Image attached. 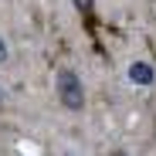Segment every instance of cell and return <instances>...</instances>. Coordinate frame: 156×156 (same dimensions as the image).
I'll list each match as a JSON object with an SVG mask.
<instances>
[{"instance_id": "cell-1", "label": "cell", "mask_w": 156, "mask_h": 156, "mask_svg": "<svg viewBox=\"0 0 156 156\" xmlns=\"http://www.w3.org/2000/svg\"><path fill=\"white\" fill-rule=\"evenodd\" d=\"M55 92H58V98H61V105L71 109V112H78V109L85 105L82 78H78L71 68H58V75H55Z\"/></svg>"}, {"instance_id": "cell-2", "label": "cell", "mask_w": 156, "mask_h": 156, "mask_svg": "<svg viewBox=\"0 0 156 156\" xmlns=\"http://www.w3.org/2000/svg\"><path fill=\"white\" fill-rule=\"evenodd\" d=\"M75 7L82 10V17H85V24H88V31L95 34V10H92V0H75Z\"/></svg>"}, {"instance_id": "cell-3", "label": "cell", "mask_w": 156, "mask_h": 156, "mask_svg": "<svg viewBox=\"0 0 156 156\" xmlns=\"http://www.w3.org/2000/svg\"><path fill=\"white\" fill-rule=\"evenodd\" d=\"M133 78H139V82H149L153 75H149V68H146V65H133Z\"/></svg>"}, {"instance_id": "cell-4", "label": "cell", "mask_w": 156, "mask_h": 156, "mask_svg": "<svg viewBox=\"0 0 156 156\" xmlns=\"http://www.w3.org/2000/svg\"><path fill=\"white\" fill-rule=\"evenodd\" d=\"M7 61V44H4V37H0V65Z\"/></svg>"}, {"instance_id": "cell-5", "label": "cell", "mask_w": 156, "mask_h": 156, "mask_svg": "<svg viewBox=\"0 0 156 156\" xmlns=\"http://www.w3.org/2000/svg\"><path fill=\"white\" fill-rule=\"evenodd\" d=\"M112 156H129V153H126V149H115V153H112Z\"/></svg>"}, {"instance_id": "cell-6", "label": "cell", "mask_w": 156, "mask_h": 156, "mask_svg": "<svg viewBox=\"0 0 156 156\" xmlns=\"http://www.w3.org/2000/svg\"><path fill=\"white\" fill-rule=\"evenodd\" d=\"M0 109H4V92H0Z\"/></svg>"}]
</instances>
